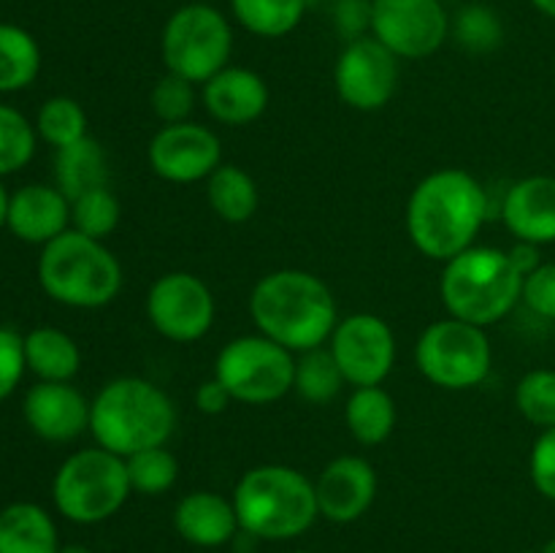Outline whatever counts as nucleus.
Segmentation results:
<instances>
[{"mask_svg": "<svg viewBox=\"0 0 555 553\" xmlns=\"http://www.w3.org/2000/svg\"><path fill=\"white\" fill-rule=\"evenodd\" d=\"M491 215V198L475 173L439 168L415 184L406 201V233L426 258H455L480 236Z\"/></svg>", "mask_w": 555, "mask_h": 553, "instance_id": "nucleus-1", "label": "nucleus"}, {"mask_svg": "<svg viewBox=\"0 0 555 553\" xmlns=\"http://www.w3.org/2000/svg\"><path fill=\"white\" fill-rule=\"evenodd\" d=\"M249 318L255 331L291 352L328 345L339 309L331 287L304 269H276L255 282L249 293Z\"/></svg>", "mask_w": 555, "mask_h": 553, "instance_id": "nucleus-2", "label": "nucleus"}, {"mask_svg": "<svg viewBox=\"0 0 555 553\" xmlns=\"http://www.w3.org/2000/svg\"><path fill=\"white\" fill-rule=\"evenodd\" d=\"M177 428V407L157 383L135 374L114 377L90 399V434L95 445L128 455L157 448Z\"/></svg>", "mask_w": 555, "mask_h": 553, "instance_id": "nucleus-3", "label": "nucleus"}, {"mask_svg": "<svg viewBox=\"0 0 555 553\" xmlns=\"http://www.w3.org/2000/svg\"><path fill=\"white\" fill-rule=\"evenodd\" d=\"M242 535L263 542L296 540L320 518L314 480L287 464H258L233 488Z\"/></svg>", "mask_w": 555, "mask_h": 553, "instance_id": "nucleus-4", "label": "nucleus"}, {"mask_svg": "<svg viewBox=\"0 0 555 553\" xmlns=\"http://www.w3.org/2000/svg\"><path fill=\"white\" fill-rule=\"evenodd\" d=\"M520 293L524 274L515 269L507 249L472 244L444 260L439 296L450 318L488 329L518 307Z\"/></svg>", "mask_w": 555, "mask_h": 553, "instance_id": "nucleus-5", "label": "nucleus"}, {"mask_svg": "<svg viewBox=\"0 0 555 553\" xmlns=\"http://www.w3.org/2000/svg\"><path fill=\"white\" fill-rule=\"evenodd\" d=\"M38 285L63 307L101 309L122 291V263L106 242L68 228L63 236L41 247Z\"/></svg>", "mask_w": 555, "mask_h": 553, "instance_id": "nucleus-6", "label": "nucleus"}, {"mask_svg": "<svg viewBox=\"0 0 555 553\" xmlns=\"http://www.w3.org/2000/svg\"><path fill=\"white\" fill-rule=\"evenodd\" d=\"M130 493L125 459L101 445L70 453L52 477L54 510L79 526H95L117 515Z\"/></svg>", "mask_w": 555, "mask_h": 553, "instance_id": "nucleus-7", "label": "nucleus"}, {"mask_svg": "<svg viewBox=\"0 0 555 553\" xmlns=\"http://www.w3.org/2000/svg\"><path fill=\"white\" fill-rule=\"evenodd\" d=\"M233 25L211 3H184L166 20L160 33V57L168 74L209 81L231 65Z\"/></svg>", "mask_w": 555, "mask_h": 553, "instance_id": "nucleus-8", "label": "nucleus"}, {"mask_svg": "<svg viewBox=\"0 0 555 553\" xmlns=\"http://www.w3.org/2000/svg\"><path fill=\"white\" fill-rule=\"evenodd\" d=\"M417 372L442 390H472L491 374L493 347L486 329L444 318L426 325L415 342Z\"/></svg>", "mask_w": 555, "mask_h": 553, "instance_id": "nucleus-9", "label": "nucleus"}, {"mask_svg": "<svg viewBox=\"0 0 555 553\" xmlns=\"http://www.w3.org/2000/svg\"><path fill=\"white\" fill-rule=\"evenodd\" d=\"M293 374L296 352L258 331L228 342L215 361V377L238 404H274L293 390Z\"/></svg>", "mask_w": 555, "mask_h": 553, "instance_id": "nucleus-10", "label": "nucleus"}, {"mask_svg": "<svg viewBox=\"0 0 555 553\" xmlns=\"http://www.w3.org/2000/svg\"><path fill=\"white\" fill-rule=\"evenodd\" d=\"M146 318L168 342L193 345L215 325V293L193 271H168L146 291Z\"/></svg>", "mask_w": 555, "mask_h": 553, "instance_id": "nucleus-11", "label": "nucleus"}, {"mask_svg": "<svg viewBox=\"0 0 555 553\" xmlns=\"http://www.w3.org/2000/svg\"><path fill=\"white\" fill-rule=\"evenodd\" d=\"M442 0H372V36L399 60L431 57L450 38Z\"/></svg>", "mask_w": 555, "mask_h": 553, "instance_id": "nucleus-12", "label": "nucleus"}, {"mask_svg": "<svg viewBox=\"0 0 555 553\" xmlns=\"http://www.w3.org/2000/svg\"><path fill=\"white\" fill-rule=\"evenodd\" d=\"M328 350L339 363L347 385H383L393 372L396 334L379 314L352 312L339 318L328 339Z\"/></svg>", "mask_w": 555, "mask_h": 553, "instance_id": "nucleus-13", "label": "nucleus"}, {"mask_svg": "<svg viewBox=\"0 0 555 553\" xmlns=\"http://www.w3.org/2000/svg\"><path fill=\"white\" fill-rule=\"evenodd\" d=\"M399 85V57L374 36L347 41L334 65L336 95L356 112H379Z\"/></svg>", "mask_w": 555, "mask_h": 553, "instance_id": "nucleus-14", "label": "nucleus"}, {"mask_svg": "<svg viewBox=\"0 0 555 553\" xmlns=\"http://www.w3.org/2000/svg\"><path fill=\"white\" fill-rule=\"evenodd\" d=\"M150 168L173 184L206 182L222 163V141L209 125L188 123L163 125L146 146Z\"/></svg>", "mask_w": 555, "mask_h": 553, "instance_id": "nucleus-15", "label": "nucleus"}, {"mask_svg": "<svg viewBox=\"0 0 555 553\" xmlns=\"http://www.w3.org/2000/svg\"><path fill=\"white\" fill-rule=\"evenodd\" d=\"M377 472L363 455H336L314 477L320 518L331 524H356L377 499Z\"/></svg>", "mask_w": 555, "mask_h": 553, "instance_id": "nucleus-16", "label": "nucleus"}, {"mask_svg": "<svg viewBox=\"0 0 555 553\" xmlns=\"http://www.w3.org/2000/svg\"><path fill=\"white\" fill-rule=\"evenodd\" d=\"M27 428L43 442H74L90 432V399L70 383L38 380L22 401Z\"/></svg>", "mask_w": 555, "mask_h": 553, "instance_id": "nucleus-17", "label": "nucleus"}, {"mask_svg": "<svg viewBox=\"0 0 555 553\" xmlns=\"http://www.w3.org/2000/svg\"><path fill=\"white\" fill-rule=\"evenodd\" d=\"M269 85L263 76L244 65H228L201 85V103L215 123L242 128L269 108Z\"/></svg>", "mask_w": 555, "mask_h": 553, "instance_id": "nucleus-18", "label": "nucleus"}, {"mask_svg": "<svg viewBox=\"0 0 555 553\" xmlns=\"http://www.w3.org/2000/svg\"><path fill=\"white\" fill-rule=\"evenodd\" d=\"M504 228L515 242L542 244L555 242V177L534 173L509 184L499 204Z\"/></svg>", "mask_w": 555, "mask_h": 553, "instance_id": "nucleus-19", "label": "nucleus"}, {"mask_svg": "<svg viewBox=\"0 0 555 553\" xmlns=\"http://www.w3.org/2000/svg\"><path fill=\"white\" fill-rule=\"evenodd\" d=\"M5 228L20 242L47 247L70 228V201L57 184H25L9 201Z\"/></svg>", "mask_w": 555, "mask_h": 553, "instance_id": "nucleus-20", "label": "nucleus"}, {"mask_svg": "<svg viewBox=\"0 0 555 553\" xmlns=\"http://www.w3.org/2000/svg\"><path fill=\"white\" fill-rule=\"evenodd\" d=\"M173 529L195 548H222L233 542V537L242 535L233 499L206 491V488L190 491L179 499L173 507Z\"/></svg>", "mask_w": 555, "mask_h": 553, "instance_id": "nucleus-21", "label": "nucleus"}, {"mask_svg": "<svg viewBox=\"0 0 555 553\" xmlns=\"http://www.w3.org/2000/svg\"><path fill=\"white\" fill-rule=\"evenodd\" d=\"M57 524L36 502H11L0 510V553H57Z\"/></svg>", "mask_w": 555, "mask_h": 553, "instance_id": "nucleus-22", "label": "nucleus"}, {"mask_svg": "<svg viewBox=\"0 0 555 553\" xmlns=\"http://www.w3.org/2000/svg\"><path fill=\"white\" fill-rule=\"evenodd\" d=\"M25 363L43 383H70L81 369V350L63 329L41 325L25 334Z\"/></svg>", "mask_w": 555, "mask_h": 553, "instance_id": "nucleus-23", "label": "nucleus"}, {"mask_svg": "<svg viewBox=\"0 0 555 553\" xmlns=\"http://www.w3.org/2000/svg\"><path fill=\"white\" fill-rule=\"evenodd\" d=\"M206 201L209 209L220 217L222 222L242 226L253 220L260 206V190L253 173L244 171L233 163H220L209 179H206Z\"/></svg>", "mask_w": 555, "mask_h": 553, "instance_id": "nucleus-24", "label": "nucleus"}, {"mask_svg": "<svg viewBox=\"0 0 555 553\" xmlns=\"http://www.w3.org/2000/svg\"><path fill=\"white\" fill-rule=\"evenodd\" d=\"M396 401L383 385L352 388L345 404V421L352 439L363 448L383 445L396 428Z\"/></svg>", "mask_w": 555, "mask_h": 553, "instance_id": "nucleus-25", "label": "nucleus"}, {"mask_svg": "<svg viewBox=\"0 0 555 553\" xmlns=\"http://www.w3.org/2000/svg\"><path fill=\"white\" fill-rule=\"evenodd\" d=\"M54 184L74 201L76 195L108 184V160L101 141L85 136L76 144L54 150Z\"/></svg>", "mask_w": 555, "mask_h": 553, "instance_id": "nucleus-26", "label": "nucleus"}, {"mask_svg": "<svg viewBox=\"0 0 555 553\" xmlns=\"http://www.w3.org/2000/svg\"><path fill=\"white\" fill-rule=\"evenodd\" d=\"M41 47L25 27L0 22V95L27 90L41 74Z\"/></svg>", "mask_w": 555, "mask_h": 553, "instance_id": "nucleus-27", "label": "nucleus"}, {"mask_svg": "<svg viewBox=\"0 0 555 553\" xmlns=\"http://www.w3.org/2000/svg\"><path fill=\"white\" fill-rule=\"evenodd\" d=\"M307 14V0H231V16L258 38H285Z\"/></svg>", "mask_w": 555, "mask_h": 553, "instance_id": "nucleus-28", "label": "nucleus"}, {"mask_svg": "<svg viewBox=\"0 0 555 553\" xmlns=\"http://www.w3.org/2000/svg\"><path fill=\"white\" fill-rule=\"evenodd\" d=\"M345 374L339 363L331 356L328 345L314 347V350L298 352L296 374H293V390L309 404H328L345 388Z\"/></svg>", "mask_w": 555, "mask_h": 553, "instance_id": "nucleus-29", "label": "nucleus"}, {"mask_svg": "<svg viewBox=\"0 0 555 553\" xmlns=\"http://www.w3.org/2000/svg\"><path fill=\"white\" fill-rule=\"evenodd\" d=\"M36 133L38 139L47 141L54 150L76 144L87 133V114L81 103L70 95H52L41 103L36 114Z\"/></svg>", "mask_w": 555, "mask_h": 553, "instance_id": "nucleus-30", "label": "nucleus"}, {"mask_svg": "<svg viewBox=\"0 0 555 553\" xmlns=\"http://www.w3.org/2000/svg\"><path fill=\"white\" fill-rule=\"evenodd\" d=\"M119 217H122V206H119L117 195L108 190V184L87 190L70 201V228L90 239L106 242L117 231Z\"/></svg>", "mask_w": 555, "mask_h": 553, "instance_id": "nucleus-31", "label": "nucleus"}, {"mask_svg": "<svg viewBox=\"0 0 555 553\" xmlns=\"http://www.w3.org/2000/svg\"><path fill=\"white\" fill-rule=\"evenodd\" d=\"M125 466H128V480L133 493H144V497H163L179 480V461L166 445L128 455Z\"/></svg>", "mask_w": 555, "mask_h": 553, "instance_id": "nucleus-32", "label": "nucleus"}, {"mask_svg": "<svg viewBox=\"0 0 555 553\" xmlns=\"http://www.w3.org/2000/svg\"><path fill=\"white\" fill-rule=\"evenodd\" d=\"M36 125L20 108L0 103V179L22 171L36 155Z\"/></svg>", "mask_w": 555, "mask_h": 553, "instance_id": "nucleus-33", "label": "nucleus"}, {"mask_svg": "<svg viewBox=\"0 0 555 553\" xmlns=\"http://www.w3.org/2000/svg\"><path fill=\"white\" fill-rule=\"evenodd\" d=\"M455 41L466 49V52L486 54L502 43L504 27L496 11L486 3H469L453 16V27H450Z\"/></svg>", "mask_w": 555, "mask_h": 553, "instance_id": "nucleus-34", "label": "nucleus"}, {"mask_svg": "<svg viewBox=\"0 0 555 553\" xmlns=\"http://www.w3.org/2000/svg\"><path fill=\"white\" fill-rule=\"evenodd\" d=\"M515 407L531 426H555V369H531L515 388Z\"/></svg>", "mask_w": 555, "mask_h": 553, "instance_id": "nucleus-35", "label": "nucleus"}, {"mask_svg": "<svg viewBox=\"0 0 555 553\" xmlns=\"http://www.w3.org/2000/svg\"><path fill=\"white\" fill-rule=\"evenodd\" d=\"M195 101H198V92H195L193 81L168 74V70L155 81L150 92V106L163 125L188 123L195 112Z\"/></svg>", "mask_w": 555, "mask_h": 553, "instance_id": "nucleus-36", "label": "nucleus"}, {"mask_svg": "<svg viewBox=\"0 0 555 553\" xmlns=\"http://www.w3.org/2000/svg\"><path fill=\"white\" fill-rule=\"evenodd\" d=\"M25 372V336L0 325V401L14 394Z\"/></svg>", "mask_w": 555, "mask_h": 553, "instance_id": "nucleus-37", "label": "nucleus"}, {"mask_svg": "<svg viewBox=\"0 0 555 553\" xmlns=\"http://www.w3.org/2000/svg\"><path fill=\"white\" fill-rule=\"evenodd\" d=\"M529 477L542 497L555 502V426L537 434L529 453Z\"/></svg>", "mask_w": 555, "mask_h": 553, "instance_id": "nucleus-38", "label": "nucleus"}, {"mask_svg": "<svg viewBox=\"0 0 555 553\" xmlns=\"http://www.w3.org/2000/svg\"><path fill=\"white\" fill-rule=\"evenodd\" d=\"M520 301L542 320H555V263H540L524 276Z\"/></svg>", "mask_w": 555, "mask_h": 553, "instance_id": "nucleus-39", "label": "nucleus"}, {"mask_svg": "<svg viewBox=\"0 0 555 553\" xmlns=\"http://www.w3.org/2000/svg\"><path fill=\"white\" fill-rule=\"evenodd\" d=\"M334 25L347 41L372 36V0H336Z\"/></svg>", "mask_w": 555, "mask_h": 553, "instance_id": "nucleus-40", "label": "nucleus"}, {"mask_svg": "<svg viewBox=\"0 0 555 553\" xmlns=\"http://www.w3.org/2000/svg\"><path fill=\"white\" fill-rule=\"evenodd\" d=\"M193 399L201 415H222V412L233 404V396L228 394V388L215 377V374L195 388Z\"/></svg>", "mask_w": 555, "mask_h": 553, "instance_id": "nucleus-41", "label": "nucleus"}, {"mask_svg": "<svg viewBox=\"0 0 555 553\" xmlns=\"http://www.w3.org/2000/svg\"><path fill=\"white\" fill-rule=\"evenodd\" d=\"M507 255H509V260L515 263V269H518L524 276H529L531 271L542 263L540 247H537V244H529V242H515L513 247L507 249Z\"/></svg>", "mask_w": 555, "mask_h": 553, "instance_id": "nucleus-42", "label": "nucleus"}, {"mask_svg": "<svg viewBox=\"0 0 555 553\" xmlns=\"http://www.w3.org/2000/svg\"><path fill=\"white\" fill-rule=\"evenodd\" d=\"M9 201L11 195L5 193L3 182H0V228H5V220H9Z\"/></svg>", "mask_w": 555, "mask_h": 553, "instance_id": "nucleus-43", "label": "nucleus"}, {"mask_svg": "<svg viewBox=\"0 0 555 553\" xmlns=\"http://www.w3.org/2000/svg\"><path fill=\"white\" fill-rule=\"evenodd\" d=\"M531 5H534L540 14L551 16V20H555V0H531Z\"/></svg>", "mask_w": 555, "mask_h": 553, "instance_id": "nucleus-44", "label": "nucleus"}, {"mask_svg": "<svg viewBox=\"0 0 555 553\" xmlns=\"http://www.w3.org/2000/svg\"><path fill=\"white\" fill-rule=\"evenodd\" d=\"M57 553H95V551L87 545H81V542H68V545H60Z\"/></svg>", "mask_w": 555, "mask_h": 553, "instance_id": "nucleus-45", "label": "nucleus"}, {"mask_svg": "<svg viewBox=\"0 0 555 553\" xmlns=\"http://www.w3.org/2000/svg\"><path fill=\"white\" fill-rule=\"evenodd\" d=\"M540 553H555V537H551V540L540 548Z\"/></svg>", "mask_w": 555, "mask_h": 553, "instance_id": "nucleus-46", "label": "nucleus"}, {"mask_svg": "<svg viewBox=\"0 0 555 553\" xmlns=\"http://www.w3.org/2000/svg\"><path fill=\"white\" fill-rule=\"evenodd\" d=\"M293 553H314V551H293Z\"/></svg>", "mask_w": 555, "mask_h": 553, "instance_id": "nucleus-47", "label": "nucleus"}]
</instances>
